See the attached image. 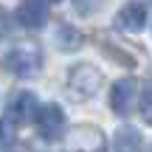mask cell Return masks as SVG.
<instances>
[{"label":"cell","instance_id":"cell-1","mask_svg":"<svg viewBox=\"0 0 152 152\" xmlns=\"http://www.w3.org/2000/svg\"><path fill=\"white\" fill-rule=\"evenodd\" d=\"M39 68H42V51L37 42H20L3 56V71H9L11 76H20V79L37 76Z\"/></svg>","mask_w":152,"mask_h":152},{"label":"cell","instance_id":"cell-2","mask_svg":"<svg viewBox=\"0 0 152 152\" xmlns=\"http://www.w3.org/2000/svg\"><path fill=\"white\" fill-rule=\"evenodd\" d=\"M104 76L96 65H87V62H79L68 71V93L73 99H90L96 96V90L102 87Z\"/></svg>","mask_w":152,"mask_h":152},{"label":"cell","instance_id":"cell-3","mask_svg":"<svg viewBox=\"0 0 152 152\" xmlns=\"http://www.w3.org/2000/svg\"><path fill=\"white\" fill-rule=\"evenodd\" d=\"M34 124H37L39 138L45 141H56V138L65 135V113H62L59 104H39L37 113H34Z\"/></svg>","mask_w":152,"mask_h":152},{"label":"cell","instance_id":"cell-4","mask_svg":"<svg viewBox=\"0 0 152 152\" xmlns=\"http://www.w3.org/2000/svg\"><path fill=\"white\" fill-rule=\"evenodd\" d=\"M65 152H107V141H104L99 127L79 124L68 135V149Z\"/></svg>","mask_w":152,"mask_h":152},{"label":"cell","instance_id":"cell-5","mask_svg":"<svg viewBox=\"0 0 152 152\" xmlns=\"http://www.w3.org/2000/svg\"><path fill=\"white\" fill-rule=\"evenodd\" d=\"M135 99H138V79L124 76V79L113 82V87H110V110L115 115H127L132 110V104H135Z\"/></svg>","mask_w":152,"mask_h":152},{"label":"cell","instance_id":"cell-6","mask_svg":"<svg viewBox=\"0 0 152 152\" xmlns=\"http://www.w3.org/2000/svg\"><path fill=\"white\" fill-rule=\"evenodd\" d=\"M37 107L39 104H37V99H34V93L17 90V93H11V99H9V115H6V118H9L14 127L28 124V121H34Z\"/></svg>","mask_w":152,"mask_h":152},{"label":"cell","instance_id":"cell-7","mask_svg":"<svg viewBox=\"0 0 152 152\" xmlns=\"http://www.w3.org/2000/svg\"><path fill=\"white\" fill-rule=\"evenodd\" d=\"M14 17L23 28H42L48 23V6H45V0H23Z\"/></svg>","mask_w":152,"mask_h":152},{"label":"cell","instance_id":"cell-8","mask_svg":"<svg viewBox=\"0 0 152 152\" xmlns=\"http://www.w3.org/2000/svg\"><path fill=\"white\" fill-rule=\"evenodd\" d=\"M147 26V9H144V3H127L118 9V14H115V28L124 34H138L141 28Z\"/></svg>","mask_w":152,"mask_h":152},{"label":"cell","instance_id":"cell-9","mask_svg":"<svg viewBox=\"0 0 152 152\" xmlns=\"http://www.w3.org/2000/svg\"><path fill=\"white\" fill-rule=\"evenodd\" d=\"M113 149L115 152H141L144 149V138L135 127H118L113 135Z\"/></svg>","mask_w":152,"mask_h":152},{"label":"cell","instance_id":"cell-10","mask_svg":"<svg viewBox=\"0 0 152 152\" xmlns=\"http://www.w3.org/2000/svg\"><path fill=\"white\" fill-rule=\"evenodd\" d=\"M82 42H85V37L73 26H59L56 28V45L62 51H76V48H82Z\"/></svg>","mask_w":152,"mask_h":152},{"label":"cell","instance_id":"cell-11","mask_svg":"<svg viewBox=\"0 0 152 152\" xmlns=\"http://www.w3.org/2000/svg\"><path fill=\"white\" fill-rule=\"evenodd\" d=\"M11 144H14V124H11L9 118L6 121H0V147H11Z\"/></svg>","mask_w":152,"mask_h":152},{"label":"cell","instance_id":"cell-12","mask_svg":"<svg viewBox=\"0 0 152 152\" xmlns=\"http://www.w3.org/2000/svg\"><path fill=\"white\" fill-rule=\"evenodd\" d=\"M104 0H73V6H76V11H82V14H93V11H99V6H102Z\"/></svg>","mask_w":152,"mask_h":152},{"label":"cell","instance_id":"cell-13","mask_svg":"<svg viewBox=\"0 0 152 152\" xmlns=\"http://www.w3.org/2000/svg\"><path fill=\"white\" fill-rule=\"evenodd\" d=\"M141 115H144L147 124H152V87L144 93V99H141Z\"/></svg>","mask_w":152,"mask_h":152},{"label":"cell","instance_id":"cell-14","mask_svg":"<svg viewBox=\"0 0 152 152\" xmlns=\"http://www.w3.org/2000/svg\"><path fill=\"white\" fill-rule=\"evenodd\" d=\"M45 3H59V0H45Z\"/></svg>","mask_w":152,"mask_h":152},{"label":"cell","instance_id":"cell-15","mask_svg":"<svg viewBox=\"0 0 152 152\" xmlns=\"http://www.w3.org/2000/svg\"><path fill=\"white\" fill-rule=\"evenodd\" d=\"M149 152H152V147H149Z\"/></svg>","mask_w":152,"mask_h":152}]
</instances>
